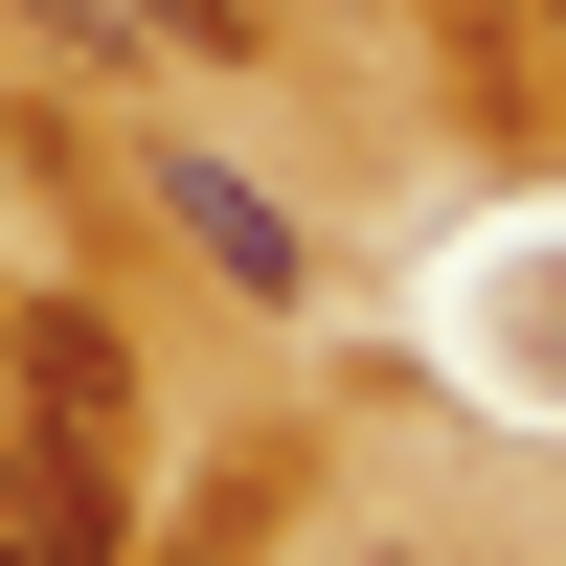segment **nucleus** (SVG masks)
Masks as SVG:
<instances>
[{
    "label": "nucleus",
    "mask_w": 566,
    "mask_h": 566,
    "mask_svg": "<svg viewBox=\"0 0 566 566\" xmlns=\"http://www.w3.org/2000/svg\"><path fill=\"white\" fill-rule=\"evenodd\" d=\"M23 23H69V69H250V0H23Z\"/></svg>",
    "instance_id": "f03ea898"
},
{
    "label": "nucleus",
    "mask_w": 566,
    "mask_h": 566,
    "mask_svg": "<svg viewBox=\"0 0 566 566\" xmlns=\"http://www.w3.org/2000/svg\"><path fill=\"white\" fill-rule=\"evenodd\" d=\"M159 227H181V250H205L227 272V295H317V250H295V205H272V181H227V159H159Z\"/></svg>",
    "instance_id": "f257e3e1"
},
{
    "label": "nucleus",
    "mask_w": 566,
    "mask_h": 566,
    "mask_svg": "<svg viewBox=\"0 0 566 566\" xmlns=\"http://www.w3.org/2000/svg\"><path fill=\"white\" fill-rule=\"evenodd\" d=\"M23 408H45V431H91V453H114V431H136V340H114L91 295H45V317H23Z\"/></svg>",
    "instance_id": "7ed1b4c3"
}]
</instances>
